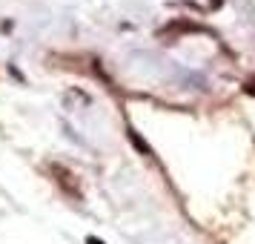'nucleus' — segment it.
Segmentation results:
<instances>
[{
  "label": "nucleus",
  "instance_id": "obj_2",
  "mask_svg": "<svg viewBox=\"0 0 255 244\" xmlns=\"http://www.w3.org/2000/svg\"><path fill=\"white\" fill-rule=\"evenodd\" d=\"M209 3H212V6H221V0H209Z\"/></svg>",
  "mask_w": 255,
  "mask_h": 244
},
{
  "label": "nucleus",
  "instance_id": "obj_1",
  "mask_svg": "<svg viewBox=\"0 0 255 244\" xmlns=\"http://www.w3.org/2000/svg\"><path fill=\"white\" fill-rule=\"evenodd\" d=\"M86 244H104V242H98V239H86Z\"/></svg>",
  "mask_w": 255,
  "mask_h": 244
}]
</instances>
